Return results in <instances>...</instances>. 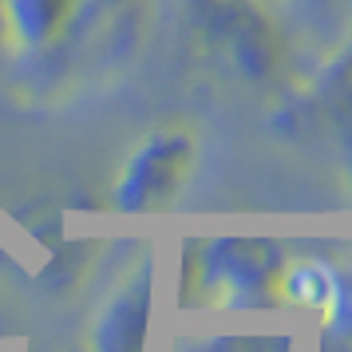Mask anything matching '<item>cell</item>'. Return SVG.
<instances>
[]
</instances>
